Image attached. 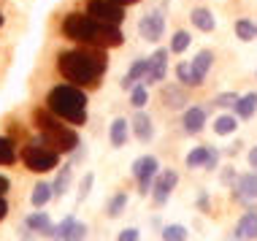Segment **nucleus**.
Segmentation results:
<instances>
[{
	"instance_id": "20e7f679",
	"label": "nucleus",
	"mask_w": 257,
	"mask_h": 241,
	"mask_svg": "<svg viewBox=\"0 0 257 241\" xmlns=\"http://www.w3.org/2000/svg\"><path fill=\"white\" fill-rule=\"evenodd\" d=\"M57 160H60V152H54V149L46 147L44 141L27 144L22 149V163H25L27 171H33V174H49L52 168H57Z\"/></svg>"
},
{
	"instance_id": "ea45409f",
	"label": "nucleus",
	"mask_w": 257,
	"mask_h": 241,
	"mask_svg": "<svg viewBox=\"0 0 257 241\" xmlns=\"http://www.w3.org/2000/svg\"><path fill=\"white\" fill-rule=\"evenodd\" d=\"M249 163H252V168H257V147L249 152Z\"/></svg>"
},
{
	"instance_id": "bb28decb",
	"label": "nucleus",
	"mask_w": 257,
	"mask_h": 241,
	"mask_svg": "<svg viewBox=\"0 0 257 241\" xmlns=\"http://www.w3.org/2000/svg\"><path fill=\"white\" fill-rule=\"evenodd\" d=\"M235 116H217L214 119V133H219V136H230L235 133Z\"/></svg>"
},
{
	"instance_id": "393cba45",
	"label": "nucleus",
	"mask_w": 257,
	"mask_h": 241,
	"mask_svg": "<svg viewBox=\"0 0 257 241\" xmlns=\"http://www.w3.org/2000/svg\"><path fill=\"white\" fill-rule=\"evenodd\" d=\"M176 76H179V81H182V84H187V87H200L198 79H195V71H192V63H179V65H176Z\"/></svg>"
},
{
	"instance_id": "9b49d317",
	"label": "nucleus",
	"mask_w": 257,
	"mask_h": 241,
	"mask_svg": "<svg viewBox=\"0 0 257 241\" xmlns=\"http://www.w3.org/2000/svg\"><path fill=\"white\" fill-rule=\"evenodd\" d=\"M165 68H168V49H157L149 57V71H147V84H155V81H163Z\"/></svg>"
},
{
	"instance_id": "2f4dec72",
	"label": "nucleus",
	"mask_w": 257,
	"mask_h": 241,
	"mask_svg": "<svg viewBox=\"0 0 257 241\" xmlns=\"http://www.w3.org/2000/svg\"><path fill=\"white\" fill-rule=\"evenodd\" d=\"M187 46H190V36H187L184 30H179L176 36H173V41H171V52L173 54H182Z\"/></svg>"
},
{
	"instance_id": "5701e85b",
	"label": "nucleus",
	"mask_w": 257,
	"mask_h": 241,
	"mask_svg": "<svg viewBox=\"0 0 257 241\" xmlns=\"http://www.w3.org/2000/svg\"><path fill=\"white\" fill-rule=\"evenodd\" d=\"M111 144L114 147H124L127 144V119H114V125H111Z\"/></svg>"
},
{
	"instance_id": "4c0bfd02",
	"label": "nucleus",
	"mask_w": 257,
	"mask_h": 241,
	"mask_svg": "<svg viewBox=\"0 0 257 241\" xmlns=\"http://www.w3.org/2000/svg\"><path fill=\"white\" fill-rule=\"evenodd\" d=\"M9 187H11V182H9L6 176H0V198H3L6 192H9Z\"/></svg>"
},
{
	"instance_id": "f257e3e1",
	"label": "nucleus",
	"mask_w": 257,
	"mask_h": 241,
	"mask_svg": "<svg viewBox=\"0 0 257 241\" xmlns=\"http://www.w3.org/2000/svg\"><path fill=\"white\" fill-rule=\"evenodd\" d=\"M106 65V49L95 44H84L81 49L62 52L57 57V71L62 73V79H68L76 87H95Z\"/></svg>"
},
{
	"instance_id": "a19ab883",
	"label": "nucleus",
	"mask_w": 257,
	"mask_h": 241,
	"mask_svg": "<svg viewBox=\"0 0 257 241\" xmlns=\"http://www.w3.org/2000/svg\"><path fill=\"white\" fill-rule=\"evenodd\" d=\"M119 6H133V3H138V0H116Z\"/></svg>"
},
{
	"instance_id": "b1692460",
	"label": "nucleus",
	"mask_w": 257,
	"mask_h": 241,
	"mask_svg": "<svg viewBox=\"0 0 257 241\" xmlns=\"http://www.w3.org/2000/svg\"><path fill=\"white\" fill-rule=\"evenodd\" d=\"M17 160V147H14L11 139H6V136H0V165H11Z\"/></svg>"
},
{
	"instance_id": "a211bd4d",
	"label": "nucleus",
	"mask_w": 257,
	"mask_h": 241,
	"mask_svg": "<svg viewBox=\"0 0 257 241\" xmlns=\"http://www.w3.org/2000/svg\"><path fill=\"white\" fill-rule=\"evenodd\" d=\"M190 19H192V25H195L198 30H203V33H211L214 27H217V19H214V14L208 9H195Z\"/></svg>"
},
{
	"instance_id": "9d476101",
	"label": "nucleus",
	"mask_w": 257,
	"mask_h": 241,
	"mask_svg": "<svg viewBox=\"0 0 257 241\" xmlns=\"http://www.w3.org/2000/svg\"><path fill=\"white\" fill-rule=\"evenodd\" d=\"M84 236H87V225L79 222L76 217H65L57 225V233H54V238L62 241H84Z\"/></svg>"
},
{
	"instance_id": "72a5a7b5",
	"label": "nucleus",
	"mask_w": 257,
	"mask_h": 241,
	"mask_svg": "<svg viewBox=\"0 0 257 241\" xmlns=\"http://www.w3.org/2000/svg\"><path fill=\"white\" fill-rule=\"evenodd\" d=\"M92 174H87L84 179H81V187H79V201H84V198L89 195V187H92Z\"/></svg>"
},
{
	"instance_id": "f03ea898",
	"label": "nucleus",
	"mask_w": 257,
	"mask_h": 241,
	"mask_svg": "<svg viewBox=\"0 0 257 241\" xmlns=\"http://www.w3.org/2000/svg\"><path fill=\"white\" fill-rule=\"evenodd\" d=\"M46 106H49L52 114H57L60 119L71 122V125H84L87 122V95L76 84L54 87L46 98Z\"/></svg>"
},
{
	"instance_id": "423d86ee",
	"label": "nucleus",
	"mask_w": 257,
	"mask_h": 241,
	"mask_svg": "<svg viewBox=\"0 0 257 241\" xmlns=\"http://www.w3.org/2000/svg\"><path fill=\"white\" fill-rule=\"evenodd\" d=\"M87 14L92 19H98V22H103V25H116L119 27V22H122V6L116 3V0H89Z\"/></svg>"
},
{
	"instance_id": "1a4fd4ad",
	"label": "nucleus",
	"mask_w": 257,
	"mask_h": 241,
	"mask_svg": "<svg viewBox=\"0 0 257 241\" xmlns=\"http://www.w3.org/2000/svg\"><path fill=\"white\" fill-rule=\"evenodd\" d=\"M163 30H165L163 11H149L147 17H141V22H138V33L147 41H160L163 38Z\"/></svg>"
},
{
	"instance_id": "4468645a",
	"label": "nucleus",
	"mask_w": 257,
	"mask_h": 241,
	"mask_svg": "<svg viewBox=\"0 0 257 241\" xmlns=\"http://www.w3.org/2000/svg\"><path fill=\"white\" fill-rule=\"evenodd\" d=\"M25 225L30 228L33 233H44V236H54L57 233V228L52 225V219L44 214V211H36V214H30L25 219Z\"/></svg>"
},
{
	"instance_id": "c756f323",
	"label": "nucleus",
	"mask_w": 257,
	"mask_h": 241,
	"mask_svg": "<svg viewBox=\"0 0 257 241\" xmlns=\"http://www.w3.org/2000/svg\"><path fill=\"white\" fill-rule=\"evenodd\" d=\"M124 206H127V195H124V192H119V195H114V198H111V203H108V217H119L122 214V211H124Z\"/></svg>"
},
{
	"instance_id": "58836bf2",
	"label": "nucleus",
	"mask_w": 257,
	"mask_h": 241,
	"mask_svg": "<svg viewBox=\"0 0 257 241\" xmlns=\"http://www.w3.org/2000/svg\"><path fill=\"white\" fill-rule=\"evenodd\" d=\"M6 214H9V203H6V198H0V222L6 219Z\"/></svg>"
},
{
	"instance_id": "7ed1b4c3",
	"label": "nucleus",
	"mask_w": 257,
	"mask_h": 241,
	"mask_svg": "<svg viewBox=\"0 0 257 241\" xmlns=\"http://www.w3.org/2000/svg\"><path fill=\"white\" fill-rule=\"evenodd\" d=\"M33 122H36V128L41 130V141L46 144V147H52L54 152H73L76 147H79V136L73 133L71 128H65L60 122L57 114H52L49 108H36L33 111Z\"/></svg>"
},
{
	"instance_id": "6ab92c4d",
	"label": "nucleus",
	"mask_w": 257,
	"mask_h": 241,
	"mask_svg": "<svg viewBox=\"0 0 257 241\" xmlns=\"http://www.w3.org/2000/svg\"><path fill=\"white\" fill-rule=\"evenodd\" d=\"M147 71H149V60H136L133 68L127 71V76L122 79V87H124V89H127V87H136L138 79H147Z\"/></svg>"
},
{
	"instance_id": "f704fd0d",
	"label": "nucleus",
	"mask_w": 257,
	"mask_h": 241,
	"mask_svg": "<svg viewBox=\"0 0 257 241\" xmlns=\"http://www.w3.org/2000/svg\"><path fill=\"white\" fill-rule=\"evenodd\" d=\"M144 103H147V89H144V87H133V106L141 108Z\"/></svg>"
},
{
	"instance_id": "412c9836",
	"label": "nucleus",
	"mask_w": 257,
	"mask_h": 241,
	"mask_svg": "<svg viewBox=\"0 0 257 241\" xmlns=\"http://www.w3.org/2000/svg\"><path fill=\"white\" fill-rule=\"evenodd\" d=\"M52 195H54V192H52V184L38 182L36 187H33L30 201H33V206H36V209H41V206H46V203H49V198H52Z\"/></svg>"
},
{
	"instance_id": "c85d7f7f",
	"label": "nucleus",
	"mask_w": 257,
	"mask_h": 241,
	"mask_svg": "<svg viewBox=\"0 0 257 241\" xmlns=\"http://www.w3.org/2000/svg\"><path fill=\"white\" fill-rule=\"evenodd\" d=\"M208 152H211V149H206V147L192 149V152L187 155V165H190V168H200V165H206V160H208Z\"/></svg>"
},
{
	"instance_id": "6e6552de",
	"label": "nucleus",
	"mask_w": 257,
	"mask_h": 241,
	"mask_svg": "<svg viewBox=\"0 0 257 241\" xmlns=\"http://www.w3.org/2000/svg\"><path fill=\"white\" fill-rule=\"evenodd\" d=\"M176 182H179V174H176V171H163V174H157L155 184H152V198H155L157 206L168 203V198H171L173 187H176Z\"/></svg>"
},
{
	"instance_id": "473e14b6",
	"label": "nucleus",
	"mask_w": 257,
	"mask_h": 241,
	"mask_svg": "<svg viewBox=\"0 0 257 241\" xmlns=\"http://www.w3.org/2000/svg\"><path fill=\"white\" fill-rule=\"evenodd\" d=\"M235 103H238V95L235 92H225V95L214 98V106H235Z\"/></svg>"
},
{
	"instance_id": "f3484780",
	"label": "nucleus",
	"mask_w": 257,
	"mask_h": 241,
	"mask_svg": "<svg viewBox=\"0 0 257 241\" xmlns=\"http://www.w3.org/2000/svg\"><path fill=\"white\" fill-rule=\"evenodd\" d=\"M214 63V54L203 49V52H198V57L192 60V71H195V79H198V84H203V79H206V73H208V68H211Z\"/></svg>"
},
{
	"instance_id": "39448f33",
	"label": "nucleus",
	"mask_w": 257,
	"mask_h": 241,
	"mask_svg": "<svg viewBox=\"0 0 257 241\" xmlns=\"http://www.w3.org/2000/svg\"><path fill=\"white\" fill-rule=\"evenodd\" d=\"M98 27H100V22L92 19L89 14L87 17L84 14H71L62 22V33H65V38L79 41V44H95L98 41Z\"/></svg>"
},
{
	"instance_id": "37998d69",
	"label": "nucleus",
	"mask_w": 257,
	"mask_h": 241,
	"mask_svg": "<svg viewBox=\"0 0 257 241\" xmlns=\"http://www.w3.org/2000/svg\"><path fill=\"white\" fill-rule=\"evenodd\" d=\"M233 241H238V238H233Z\"/></svg>"
},
{
	"instance_id": "7c9ffc66",
	"label": "nucleus",
	"mask_w": 257,
	"mask_h": 241,
	"mask_svg": "<svg viewBox=\"0 0 257 241\" xmlns=\"http://www.w3.org/2000/svg\"><path fill=\"white\" fill-rule=\"evenodd\" d=\"M163 98L168 100V103H165V106H171V108H182L184 103H187V100H184V95L179 92V89H171V87H168V89H165V92H163Z\"/></svg>"
},
{
	"instance_id": "e433bc0d",
	"label": "nucleus",
	"mask_w": 257,
	"mask_h": 241,
	"mask_svg": "<svg viewBox=\"0 0 257 241\" xmlns=\"http://www.w3.org/2000/svg\"><path fill=\"white\" fill-rule=\"evenodd\" d=\"M217 160H219V152L211 149V152H208V160H206V168H217Z\"/></svg>"
},
{
	"instance_id": "2eb2a0df",
	"label": "nucleus",
	"mask_w": 257,
	"mask_h": 241,
	"mask_svg": "<svg viewBox=\"0 0 257 241\" xmlns=\"http://www.w3.org/2000/svg\"><path fill=\"white\" fill-rule=\"evenodd\" d=\"M203 125H206V111L203 108H198V106L187 108L184 111V130L187 133H200Z\"/></svg>"
},
{
	"instance_id": "a878e982",
	"label": "nucleus",
	"mask_w": 257,
	"mask_h": 241,
	"mask_svg": "<svg viewBox=\"0 0 257 241\" xmlns=\"http://www.w3.org/2000/svg\"><path fill=\"white\" fill-rule=\"evenodd\" d=\"M235 36L241 41H254L257 38V25H252L249 19H241V22H235Z\"/></svg>"
},
{
	"instance_id": "c9c22d12",
	"label": "nucleus",
	"mask_w": 257,
	"mask_h": 241,
	"mask_svg": "<svg viewBox=\"0 0 257 241\" xmlns=\"http://www.w3.org/2000/svg\"><path fill=\"white\" fill-rule=\"evenodd\" d=\"M138 236H141V233H138L136 228H127V230L119 233V238H116V241H138Z\"/></svg>"
},
{
	"instance_id": "79ce46f5",
	"label": "nucleus",
	"mask_w": 257,
	"mask_h": 241,
	"mask_svg": "<svg viewBox=\"0 0 257 241\" xmlns=\"http://www.w3.org/2000/svg\"><path fill=\"white\" fill-rule=\"evenodd\" d=\"M0 27H3V14H0Z\"/></svg>"
},
{
	"instance_id": "aec40b11",
	"label": "nucleus",
	"mask_w": 257,
	"mask_h": 241,
	"mask_svg": "<svg viewBox=\"0 0 257 241\" xmlns=\"http://www.w3.org/2000/svg\"><path fill=\"white\" fill-rule=\"evenodd\" d=\"M257 111V95L254 92H249L244 95V98H238V103H235V114L241 116V119H249Z\"/></svg>"
},
{
	"instance_id": "cd10ccee",
	"label": "nucleus",
	"mask_w": 257,
	"mask_h": 241,
	"mask_svg": "<svg viewBox=\"0 0 257 241\" xmlns=\"http://www.w3.org/2000/svg\"><path fill=\"white\" fill-rule=\"evenodd\" d=\"M163 241H187V228L184 225H165Z\"/></svg>"
},
{
	"instance_id": "4be33fe9",
	"label": "nucleus",
	"mask_w": 257,
	"mask_h": 241,
	"mask_svg": "<svg viewBox=\"0 0 257 241\" xmlns=\"http://www.w3.org/2000/svg\"><path fill=\"white\" fill-rule=\"evenodd\" d=\"M68 187H71V165H62V171L57 174V179H54V184H52V192L54 195H65Z\"/></svg>"
},
{
	"instance_id": "f8f14e48",
	"label": "nucleus",
	"mask_w": 257,
	"mask_h": 241,
	"mask_svg": "<svg viewBox=\"0 0 257 241\" xmlns=\"http://www.w3.org/2000/svg\"><path fill=\"white\" fill-rule=\"evenodd\" d=\"M235 238L238 241H254L257 238V211H246L235 225Z\"/></svg>"
},
{
	"instance_id": "dca6fc26",
	"label": "nucleus",
	"mask_w": 257,
	"mask_h": 241,
	"mask_svg": "<svg viewBox=\"0 0 257 241\" xmlns=\"http://www.w3.org/2000/svg\"><path fill=\"white\" fill-rule=\"evenodd\" d=\"M133 130H136V139L141 141V144L152 141V136H155V128H152V119H149L147 114H141V111H138V114L133 116Z\"/></svg>"
},
{
	"instance_id": "0eeeda50",
	"label": "nucleus",
	"mask_w": 257,
	"mask_h": 241,
	"mask_svg": "<svg viewBox=\"0 0 257 241\" xmlns=\"http://www.w3.org/2000/svg\"><path fill=\"white\" fill-rule=\"evenodd\" d=\"M157 168H160V163H157V157H152V155H144L133 163V176L138 179L141 195H147L152 190V184H155V179H157Z\"/></svg>"
},
{
	"instance_id": "ddd939ff",
	"label": "nucleus",
	"mask_w": 257,
	"mask_h": 241,
	"mask_svg": "<svg viewBox=\"0 0 257 241\" xmlns=\"http://www.w3.org/2000/svg\"><path fill=\"white\" fill-rule=\"evenodd\" d=\"M235 198L238 201H254L257 198V174H246V176H238L235 182Z\"/></svg>"
}]
</instances>
